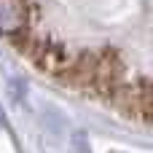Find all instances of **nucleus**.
<instances>
[{
  "mask_svg": "<svg viewBox=\"0 0 153 153\" xmlns=\"http://www.w3.org/2000/svg\"><path fill=\"white\" fill-rule=\"evenodd\" d=\"M32 19H35L32 0H0V35L19 38L30 32Z\"/></svg>",
  "mask_w": 153,
  "mask_h": 153,
  "instance_id": "nucleus-4",
  "label": "nucleus"
},
{
  "mask_svg": "<svg viewBox=\"0 0 153 153\" xmlns=\"http://www.w3.org/2000/svg\"><path fill=\"white\" fill-rule=\"evenodd\" d=\"M13 43L46 73L56 75V78H67L75 62V54L56 38H30L27 32L13 38Z\"/></svg>",
  "mask_w": 153,
  "mask_h": 153,
  "instance_id": "nucleus-1",
  "label": "nucleus"
},
{
  "mask_svg": "<svg viewBox=\"0 0 153 153\" xmlns=\"http://www.w3.org/2000/svg\"><path fill=\"white\" fill-rule=\"evenodd\" d=\"M110 97L126 116H132L143 124L151 121V86H148V78H140L134 83H121Z\"/></svg>",
  "mask_w": 153,
  "mask_h": 153,
  "instance_id": "nucleus-2",
  "label": "nucleus"
},
{
  "mask_svg": "<svg viewBox=\"0 0 153 153\" xmlns=\"http://www.w3.org/2000/svg\"><path fill=\"white\" fill-rule=\"evenodd\" d=\"M124 83V59L118 51L105 48L94 54V75H91V89L102 94H113Z\"/></svg>",
  "mask_w": 153,
  "mask_h": 153,
  "instance_id": "nucleus-3",
  "label": "nucleus"
}]
</instances>
